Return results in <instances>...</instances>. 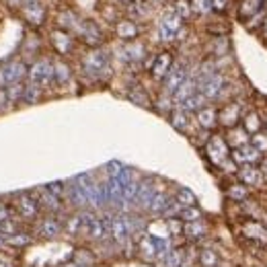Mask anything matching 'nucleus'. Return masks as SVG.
I'll return each mask as SVG.
<instances>
[{
	"instance_id": "6e6552de",
	"label": "nucleus",
	"mask_w": 267,
	"mask_h": 267,
	"mask_svg": "<svg viewBox=\"0 0 267 267\" xmlns=\"http://www.w3.org/2000/svg\"><path fill=\"white\" fill-rule=\"evenodd\" d=\"M72 35H74L80 43H84L88 49H93V47H103V43H105V33H103V29L99 27V23H95V21H91V19H80Z\"/></svg>"
},
{
	"instance_id": "79ce46f5",
	"label": "nucleus",
	"mask_w": 267,
	"mask_h": 267,
	"mask_svg": "<svg viewBox=\"0 0 267 267\" xmlns=\"http://www.w3.org/2000/svg\"><path fill=\"white\" fill-rule=\"evenodd\" d=\"M193 93H197V80H195V78L189 74V76H187V80H185V82H183V84H181V86H179V88L173 93L175 107H177V105H181V103H183L187 97H191Z\"/></svg>"
},
{
	"instance_id": "9b49d317",
	"label": "nucleus",
	"mask_w": 267,
	"mask_h": 267,
	"mask_svg": "<svg viewBox=\"0 0 267 267\" xmlns=\"http://www.w3.org/2000/svg\"><path fill=\"white\" fill-rule=\"evenodd\" d=\"M189 72H191V64L187 60H175L173 66H171V70H169V74L163 78V82H160V91L173 95L187 80Z\"/></svg>"
},
{
	"instance_id": "393cba45",
	"label": "nucleus",
	"mask_w": 267,
	"mask_h": 267,
	"mask_svg": "<svg viewBox=\"0 0 267 267\" xmlns=\"http://www.w3.org/2000/svg\"><path fill=\"white\" fill-rule=\"evenodd\" d=\"M167 120H169V124L173 126V130H177V132H181V134H191V130H193V126H195L193 115L187 113V111H183L181 107H175V109L167 115Z\"/></svg>"
},
{
	"instance_id": "39448f33",
	"label": "nucleus",
	"mask_w": 267,
	"mask_h": 267,
	"mask_svg": "<svg viewBox=\"0 0 267 267\" xmlns=\"http://www.w3.org/2000/svg\"><path fill=\"white\" fill-rule=\"evenodd\" d=\"M249 109L247 107V101L245 99H230L226 103H222L218 107V126L222 130H230V128H236L241 126V120H243V113Z\"/></svg>"
},
{
	"instance_id": "13d9d810",
	"label": "nucleus",
	"mask_w": 267,
	"mask_h": 267,
	"mask_svg": "<svg viewBox=\"0 0 267 267\" xmlns=\"http://www.w3.org/2000/svg\"><path fill=\"white\" fill-rule=\"evenodd\" d=\"M11 101H9V95H7V88H0V115L7 113L11 109Z\"/></svg>"
},
{
	"instance_id": "cd10ccee",
	"label": "nucleus",
	"mask_w": 267,
	"mask_h": 267,
	"mask_svg": "<svg viewBox=\"0 0 267 267\" xmlns=\"http://www.w3.org/2000/svg\"><path fill=\"white\" fill-rule=\"evenodd\" d=\"M62 228L64 236L70 241H82V226H80V216L78 212H66L62 216Z\"/></svg>"
},
{
	"instance_id": "7c9ffc66",
	"label": "nucleus",
	"mask_w": 267,
	"mask_h": 267,
	"mask_svg": "<svg viewBox=\"0 0 267 267\" xmlns=\"http://www.w3.org/2000/svg\"><path fill=\"white\" fill-rule=\"evenodd\" d=\"M224 195H226V199H228L230 203L241 205V203H245L247 199H251V197H253V191H251L247 185H243V183H239V181L234 179V181H230V183L226 185Z\"/></svg>"
},
{
	"instance_id": "603ef678",
	"label": "nucleus",
	"mask_w": 267,
	"mask_h": 267,
	"mask_svg": "<svg viewBox=\"0 0 267 267\" xmlns=\"http://www.w3.org/2000/svg\"><path fill=\"white\" fill-rule=\"evenodd\" d=\"M51 195H56V197H60L62 201H64V191H66V183L64 181H51V183H47V185H43Z\"/></svg>"
},
{
	"instance_id": "5fc2aeb1",
	"label": "nucleus",
	"mask_w": 267,
	"mask_h": 267,
	"mask_svg": "<svg viewBox=\"0 0 267 267\" xmlns=\"http://www.w3.org/2000/svg\"><path fill=\"white\" fill-rule=\"evenodd\" d=\"M124 167H126V165H122L120 160H111V163H107V167H105V173H107V177H111V179H117V177L122 175Z\"/></svg>"
},
{
	"instance_id": "f704fd0d",
	"label": "nucleus",
	"mask_w": 267,
	"mask_h": 267,
	"mask_svg": "<svg viewBox=\"0 0 267 267\" xmlns=\"http://www.w3.org/2000/svg\"><path fill=\"white\" fill-rule=\"evenodd\" d=\"M70 261H74V263L80 265V267H97V265H99V259H97L93 247H88V245L78 247V249L72 253V259H70Z\"/></svg>"
},
{
	"instance_id": "680f3d73",
	"label": "nucleus",
	"mask_w": 267,
	"mask_h": 267,
	"mask_svg": "<svg viewBox=\"0 0 267 267\" xmlns=\"http://www.w3.org/2000/svg\"><path fill=\"white\" fill-rule=\"evenodd\" d=\"M261 117H263V130L267 132V111H265V113H261Z\"/></svg>"
},
{
	"instance_id": "2eb2a0df",
	"label": "nucleus",
	"mask_w": 267,
	"mask_h": 267,
	"mask_svg": "<svg viewBox=\"0 0 267 267\" xmlns=\"http://www.w3.org/2000/svg\"><path fill=\"white\" fill-rule=\"evenodd\" d=\"M27 76V64L19 58H13L0 64V88H7L15 82H21Z\"/></svg>"
},
{
	"instance_id": "a18cd8bd",
	"label": "nucleus",
	"mask_w": 267,
	"mask_h": 267,
	"mask_svg": "<svg viewBox=\"0 0 267 267\" xmlns=\"http://www.w3.org/2000/svg\"><path fill=\"white\" fill-rule=\"evenodd\" d=\"M201 218H205V214H203V210H201L199 205L181 207V212H179V220H181L183 224H187V222H195V220H201Z\"/></svg>"
},
{
	"instance_id": "c756f323",
	"label": "nucleus",
	"mask_w": 267,
	"mask_h": 267,
	"mask_svg": "<svg viewBox=\"0 0 267 267\" xmlns=\"http://www.w3.org/2000/svg\"><path fill=\"white\" fill-rule=\"evenodd\" d=\"M205 53H207V58H214V60L228 58V53H230V41H228V37L226 35L212 37L210 43L205 45Z\"/></svg>"
},
{
	"instance_id": "b1692460",
	"label": "nucleus",
	"mask_w": 267,
	"mask_h": 267,
	"mask_svg": "<svg viewBox=\"0 0 267 267\" xmlns=\"http://www.w3.org/2000/svg\"><path fill=\"white\" fill-rule=\"evenodd\" d=\"M230 158L234 160V163H236L239 167H243V165H255V167H257V165L261 163L263 154L257 152L251 144H245V146H241V148L230 150Z\"/></svg>"
},
{
	"instance_id": "0e129e2a",
	"label": "nucleus",
	"mask_w": 267,
	"mask_h": 267,
	"mask_svg": "<svg viewBox=\"0 0 267 267\" xmlns=\"http://www.w3.org/2000/svg\"><path fill=\"white\" fill-rule=\"evenodd\" d=\"M64 267H80V265H76V263H74V261H68V263H66V265H64Z\"/></svg>"
},
{
	"instance_id": "8fccbe9b",
	"label": "nucleus",
	"mask_w": 267,
	"mask_h": 267,
	"mask_svg": "<svg viewBox=\"0 0 267 267\" xmlns=\"http://www.w3.org/2000/svg\"><path fill=\"white\" fill-rule=\"evenodd\" d=\"M23 91H25V80H21V82H15V84L7 86V95H9V101H11V105H17V103H21Z\"/></svg>"
},
{
	"instance_id": "f257e3e1",
	"label": "nucleus",
	"mask_w": 267,
	"mask_h": 267,
	"mask_svg": "<svg viewBox=\"0 0 267 267\" xmlns=\"http://www.w3.org/2000/svg\"><path fill=\"white\" fill-rule=\"evenodd\" d=\"M80 74L88 82H107L113 76V56L105 47H93L80 58Z\"/></svg>"
},
{
	"instance_id": "4c0bfd02",
	"label": "nucleus",
	"mask_w": 267,
	"mask_h": 267,
	"mask_svg": "<svg viewBox=\"0 0 267 267\" xmlns=\"http://www.w3.org/2000/svg\"><path fill=\"white\" fill-rule=\"evenodd\" d=\"M265 3H267V0H241V3H239V11H236L239 19L245 23V21L251 19L255 13L263 11V9H265Z\"/></svg>"
},
{
	"instance_id": "052dcab7",
	"label": "nucleus",
	"mask_w": 267,
	"mask_h": 267,
	"mask_svg": "<svg viewBox=\"0 0 267 267\" xmlns=\"http://www.w3.org/2000/svg\"><path fill=\"white\" fill-rule=\"evenodd\" d=\"M257 167L261 169V173H263V177H265V183H267V156L261 158V163H259Z\"/></svg>"
},
{
	"instance_id": "7ed1b4c3",
	"label": "nucleus",
	"mask_w": 267,
	"mask_h": 267,
	"mask_svg": "<svg viewBox=\"0 0 267 267\" xmlns=\"http://www.w3.org/2000/svg\"><path fill=\"white\" fill-rule=\"evenodd\" d=\"M29 228L37 241H58L64 236L62 216H56V214H41Z\"/></svg>"
},
{
	"instance_id": "0eeeda50",
	"label": "nucleus",
	"mask_w": 267,
	"mask_h": 267,
	"mask_svg": "<svg viewBox=\"0 0 267 267\" xmlns=\"http://www.w3.org/2000/svg\"><path fill=\"white\" fill-rule=\"evenodd\" d=\"M183 27H185V23L181 21V17H177L175 11L169 9L156 23V39L160 43H173V41H177V33Z\"/></svg>"
},
{
	"instance_id": "f03ea898",
	"label": "nucleus",
	"mask_w": 267,
	"mask_h": 267,
	"mask_svg": "<svg viewBox=\"0 0 267 267\" xmlns=\"http://www.w3.org/2000/svg\"><path fill=\"white\" fill-rule=\"evenodd\" d=\"M11 207L15 212V216L21 220V224H25V226H31L41 216L39 203H37V199L33 197L31 191H19V193H15L13 201H11Z\"/></svg>"
},
{
	"instance_id": "a211bd4d",
	"label": "nucleus",
	"mask_w": 267,
	"mask_h": 267,
	"mask_svg": "<svg viewBox=\"0 0 267 267\" xmlns=\"http://www.w3.org/2000/svg\"><path fill=\"white\" fill-rule=\"evenodd\" d=\"M234 179H236L239 183L247 185L251 191H253V189H263V187L267 185V183H265V177H263V173H261V169L255 167V165H243V167H239Z\"/></svg>"
},
{
	"instance_id": "c9c22d12",
	"label": "nucleus",
	"mask_w": 267,
	"mask_h": 267,
	"mask_svg": "<svg viewBox=\"0 0 267 267\" xmlns=\"http://www.w3.org/2000/svg\"><path fill=\"white\" fill-rule=\"evenodd\" d=\"M152 109L160 115H169L173 109H175V101H173V95L165 93V91H158L156 97H152Z\"/></svg>"
},
{
	"instance_id": "58836bf2",
	"label": "nucleus",
	"mask_w": 267,
	"mask_h": 267,
	"mask_svg": "<svg viewBox=\"0 0 267 267\" xmlns=\"http://www.w3.org/2000/svg\"><path fill=\"white\" fill-rule=\"evenodd\" d=\"M128 19L132 21H144L150 17V5H148V0H130V5H128Z\"/></svg>"
},
{
	"instance_id": "69168bd1",
	"label": "nucleus",
	"mask_w": 267,
	"mask_h": 267,
	"mask_svg": "<svg viewBox=\"0 0 267 267\" xmlns=\"http://www.w3.org/2000/svg\"><path fill=\"white\" fill-rule=\"evenodd\" d=\"M255 267H267V263H257Z\"/></svg>"
},
{
	"instance_id": "dca6fc26",
	"label": "nucleus",
	"mask_w": 267,
	"mask_h": 267,
	"mask_svg": "<svg viewBox=\"0 0 267 267\" xmlns=\"http://www.w3.org/2000/svg\"><path fill=\"white\" fill-rule=\"evenodd\" d=\"M146 56H148V47L140 39L124 43L120 47V51H117V58L124 64H128V66H142V62L146 60Z\"/></svg>"
},
{
	"instance_id": "e2e57ef3",
	"label": "nucleus",
	"mask_w": 267,
	"mask_h": 267,
	"mask_svg": "<svg viewBox=\"0 0 267 267\" xmlns=\"http://www.w3.org/2000/svg\"><path fill=\"white\" fill-rule=\"evenodd\" d=\"M9 3H11L13 7H19V5H23V0H9Z\"/></svg>"
},
{
	"instance_id": "f3484780",
	"label": "nucleus",
	"mask_w": 267,
	"mask_h": 267,
	"mask_svg": "<svg viewBox=\"0 0 267 267\" xmlns=\"http://www.w3.org/2000/svg\"><path fill=\"white\" fill-rule=\"evenodd\" d=\"M49 43H51L53 51H56L58 56L64 58V60L68 56H72L74 49H76V37L72 33L64 31V29H53L49 33Z\"/></svg>"
},
{
	"instance_id": "4be33fe9",
	"label": "nucleus",
	"mask_w": 267,
	"mask_h": 267,
	"mask_svg": "<svg viewBox=\"0 0 267 267\" xmlns=\"http://www.w3.org/2000/svg\"><path fill=\"white\" fill-rule=\"evenodd\" d=\"M136 257L148 265L156 263V241H154V236H150L146 232L136 241Z\"/></svg>"
},
{
	"instance_id": "f8f14e48",
	"label": "nucleus",
	"mask_w": 267,
	"mask_h": 267,
	"mask_svg": "<svg viewBox=\"0 0 267 267\" xmlns=\"http://www.w3.org/2000/svg\"><path fill=\"white\" fill-rule=\"evenodd\" d=\"M158 179L156 177H142L140 179V185H138V193H136V199H134V205H132V212H138V214H144L148 212V205L154 197V193L158 191Z\"/></svg>"
},
{
	"instance_id": "c03bdc74",
	"label": "nucleus",
	"mask_w": 267,
	"mask_h": 267,
	"mask_svg": "<svg viewBox=\"0 0 267 267\" xmlns=\"http://www.w3.org/2000/svg\"><path fill=\"white\" fill-rule=\"evenodd\" d=\"M41 99H43V88L33 84V82H25V91H23L21 103L23 105H37V103H41Z\"/></svg>"
},
{
	"instance_id": "3c124183",
	"label": "nucleus",
	"mask_w": 267,
	"mask_h": 267,
	"mask_svg": "<svg viewBox=\"0 0 267 267\" xmlns=\"http://www.w3.org/2000/svg\"><path fill=\"white\" fill-rule=\"evenodd\" d=\"M0 267H19V255L11 249H3L0 251Z\"/></svg>"
},
{
	"instance_id": "864d4df0",
	"label": "nucleus",
	"mask_w": 267,
	"mask_h": 267,
	"mask_svg": "<svg viewBox=\"0 0 267 267\" xmlns=\"http://www.w3.org/2000/svg\"><path fill=\"white\" fill-rule=\"evenodd\" d=\"M189 5H191V11L197 13V15H207V13H212L210 0H189Z\"/></svg>"
},
{
	"instance_id": "2f4dec72",
	"label": "nucleus",
	"mask_w": 267,
	"mask_h": 267,
	"mask_svg": "<svg viewBox=\"0 0 267 267\" xmlns=\"http://www.w3.org/2000/svg\"><path fill=\"white\" fill-rule=\"evenodd\" d=\"M72 66L64 58L53 60V86H66L72 80Z\"/></svg>"
},
{
	"instance_id": "de8ad7c7",
	"label": "nucleus",
	"mask_w": 267,
	"mask_h": 267,
	"mask_svg": "<svg viewBox=\"0 0 267 267\" xmlns=\"http://www.w3.org/2000/svg\"><path fill=\"white\" fill-rule=\"evenodd\" d=\"M173 11L177 17H181V21L185 23L187 19H191L193 11H191V5H189V0H177V3L173 5Z\"/></svg>"
},
{
	"instance_id": "e433bc0d",
	"label": "nucleus",
	"mask_w": 267,
	"mask_h": 267,
	"mask_svg": "<svg viewBox=\"0 0 267 267\" xmlns=\"http://www.w3.org/2000/svg\"><path fill=\"white\" fill-rule=\"evenodd\" d=\"M185 257H187V245H185V243H177V245L169 251V255L158 263V267H179V265L185 261Z\"/></svg>"
},
{
	"instance_id": "ea45409f",
	"label": "nucleus",
	"mask_w": 267,
	"mask_h": 267,
	"mask_svg": "<svg viewBox=\"0 0 267 267\" xmlns=\"http://www.w3.org/2000/svg\"><path fill=\"white\" fill-rule=\"evenodd\" d=\"M249 134L241 128V126H236V128H230V130H226V134H224V140H226V144L230 146V150H234V148H241V146H245V144H249Z\"/></svg>"
},
{
	"instance_id": "37998d69",
	"label": "nucleus",
	"mask_w": 267,
	"mask_h": 267,
	"mask_svg": "<svg viewBox=\"0 0 267 267\" xmlns=\"http://www.w3.org/2000/svg\"><path fill=\"white\" fill-rule=\"evenodd\" d=\"M171 195H173V199L181 205V207H189V205H197V195L189 189V187H183V185H179V187H175L173 191H171Z\"/></svg>"
},
{
	"instance_id": "bf43d9fd",
	"label": "nucleus",
	"mask_w": 267,
	"mask_h": 267,
	"mask_svg": "<svg viewBox=\"0 0 267 267\" xmlns=\"http://www.w3.org/2000/svg\"><path fill=\"white\" fill-rule=\"evenodd\" d=\"M259 37L267 43V17L263 19V25H261V29H259Z\"/></svg>"
},
{
	"instance_id": "a878e982",
	"label": "nucleus",
	"mask_w": 267,
	"mask_h": 267,
	"mask_svg": "<svg viewBox=\"0 0 267 267\" xmlns=\"http://www.w3.org/2000/svg\"><path fill=\"white\" fill-rule=\"evenodd\" d=\"M113 31H115V37L122 41V43H128V41H136L138 39V35H140V25L136 23V21H132V19H120L117 23H115V27H113Z\"/></svg>"
},
{
	"instance_id": "aec40b11",
	"label": "nucleus",
	"mask_w": 267,
	"mask_h": 267,
	"mask_svg": "<svg viewBox=\"0 0 267 267\" xmlns=\"http://www.w3.org/2000/svg\"><path fill=\"white\" fill-rule=\"evenodd\" d=\"M105 239H109V230H107L105 218L99 214V216L91 222V226L86 228V232H84V236H82V243L88 245V247H95V245H99V243L105 241Z\"/></svg>"
},
{
	"instance_id": "5701e85b",
	"label": "nucleus",
	"mask_w": 267,
	"mask_h": 267,
	"mask_svg": "<svg viewBox=\"0 0 267 267\" xmlns=\"http://www.w3.org/2000/svg\"><path fill=\"white\" fill-rule=\"evenodd\" d=\"M193 122L199 130H205V132H214L218 128V107L216 105H205L203 109H199L195 115H193Z\"/></svg>"
},
{
	"instance_id": "1a4fd4ad",
	"label": "nucleus",
	"mask_w": 267,
	"mask_h": 267,
	"mask_svg": "<svg viewBox=\"0 0 267 267\" xmlns=\"http://www.w3.org/2000/svg\"><path fill=\"white\" fill-rule=\"evenodd\" d=\"M239 236L245 239V243L263 245L267 247V224L257 218H241L239 220Z\"/></svg>"
},
{
	"instance_id": "ddd939ff",
	"label": "nucleus",
	"mask_w": 267,
	"mask_h": 267,
	"mask_svg": "<svg viewBox=\"0 0 267 267\" xmlns=\"http://www.w3.org/2000/svg\"><path fill=\"white\" fill-rule=\"evenodd\" d=\"M173 62H175L173 51L163 49V51L154 53V56L150 58V62L146 64V70H148V74H150V78H152L154 82H163V78L169 74Z\"/></svg>"
},
{
	"instance_id": "a19ab883",
	"label": "nucleus",
	"mask_w": 267,
	"mask_h": 267,
	"mask_svg": "<svg viewBox=\"0 0 267 267\" xmlns=\"http://www.w3.org/2000/svg\"><path fill=\"white\" fill-rule=\"evenodd\" d=\"M205 105H210V103H207V99H205V97H203V95L197 91V93H193L191 97H187V99H185L181 105H177V107H181L183 111H187V113L195 115L199 109H203Z\"/></svg>"
},
{
	"instance_id": "6ab92c4d",
	"label": "nucleus",
	"mask_w": 267,
	"mask_h": 267,
	"mask_svg": "<svg viewBox=\"0 0 267 267\" xmlns=\"http://www.w3.org/2000/svg\"><path fill=\"white\" fill-rule=\"evenodd\" d=\"M195 261H197V267H222V263H224L220 251L214 247L212 241H207V243L197 247Z\"/></svg>"
},
{
	"instance_id": "bb28decb",
	"label": "nucleus",
	"mask_w": 267,
	"mask_h": 267,
	"mask_svg": "<svg viewBox=\"0 0 267 267\" xmlns=\"http://www.w3.org/2000/svg\"><path fill=\"white\" fill-rule=\"evenodd\" d=\"M23 19L33 25V27H39L45 23V5L41 0H33V3H25L23 5Z\"/></svg>"
},
{
	"instance_id": "412c9836",
	"label": "nucleus",
	"mask_w": 267,
	"mask_h": 267,
	"mask_svg": "<svg viewBox=\"0 0 267 267\" xmlns=\"http://www.w3.org/2000/svg\"><path fill=\"white\" fill-rule=\"evenodd\" d=\"M35 241H37V239L33 236L31 228H29V226H21L17 232H13L11 236L5 239V245H7V249H11V251H15V253H21V251H25L27 247H31Z\"/></svg>"
},
{
	"instance_id": "6e6d98bb",
	"label": "nucleus",
	"mask_w": 267,
	"mask_h": 267,
	"mask_svg": "<svg viewBox=\"0 0 267 267\" xmlns=\"http://www.w3.org/2000/svg\"><path fill=\"white\" fill-rule=\"evenodd\" d=\"M13 216H15V212L11 207V201L9 203L7 201H0V222H5L9 218H13Z\"/></svg>"
},
{
	"instance_id": "49530a36",
	"label": "nucleus",
	"mask_w": 267,
	"mask_h": 267,
	"mask_svg": "<svg viewBox=\"0 0 267 267\" xmlns=\"http://www.w3.org/2000/svg\"><path fill=\"white\" fill-rule=\"evenodd\" d=\"M249 144H251L257 152H261L263 156H267V132H265V130L253 134V136L249 138Z\"/></svg>"
},
{
	"instance_id": "c85d7f7f",
	"label": "nucleus",
	"mask_w": 267,
	"mask_h": 267,
	"mask_svg": "<svg viewBox=\"0 0 267 267\" xmlns=\"http://www.w3.org/2000/svg\"><path fill=\"white\" fill-rule=\"evenodd\" d=\"M169 201H171V191H167L165 187H160V189L154 193V197H152V201H150V205H148L146 216H148L150 220L160 218V216H163V212H165V207H167Z\"/></svg>"
},
{
	"instance_id": "423d86ee",
	"label": "nucleus",
	"mask_w": 267,
	"mask_h": 267,
	"mask_svg": "<svg viewBox=\"0 0 267 267\" xmlns=\"http://www.w3.org/2000/svg\"><path fill=\"white\" fill-rule=\"evenodd\" d=\"M203 154L214 169H218L226 158H230V146L226 144L224 134H212L203 144Z\"/></svg>"
},
{
	"instance_id": "338daca9",
	"label": "nucleus",
	"mask_w": 267,
	"mask_h": 267,
	"mask_svg": "<svg viewBox=\"0 0 267 267\" xmlns=\"http://www.w3.org/2000/svg\"><path fill=\"white\" fill-rule=\"evenodd\" d=\"M120 3H130V0H120Z\"/></svg>"
},
{
	"instance_id": "72a5a7b5",
	"label": "nucleus",
	"mask_w": 267,
	"mask_h": 267,
	"mask_svg": "<svg viewBox=\"0 0 267 267\" xmlns=\"http://www.w3.org/2000/svg\"><path fill=\"white\" fill-rule=\"evenodd\" d=\"M128 101L138 105V107H144V109H152V97L148 95V91L142 86V84H134L130 86V91L126 93Z\"/></svg>"
},
{
	"instance_id": "4468645a",
	"label": "nucleus",
	"mask_w": 267,
	"mask_h": 267,
	"mask_svg": "<svg viewBox=\"0 0 267 267\" xmlns=\"http://www.w3.org/2000/svg\"><path fill=\"white\" fill-rule=\"evenodd\" d=\"M31 193H33V197L37 199L41 214H56V216H64V214L68 212L66 203H64L60 197L51 195L45 187H37V189H33Z\"/></svg>"
},
{
	"instance_id": "4d7b16f0",
	"label": "nucleus",
	"mask_w": 267,
	"mask_h": 267,
	"mask_svg": "<svg viewBox=\"0 0 267 267\" xmlns=\"http://www.w3.org/2000/svg\"><path fill=\"white\" fill-rule=\"evenodd\" d=\"M214 13H226L230 9V0H210Z\"/></svg>"
},
{
	"instance_id": "473e14b6",
	"label": "nucleus",
	"mask_w": 267,
	"mask_h": 267,
	"mask_svg": "<svg viewBox=\"0 0 267 267\" xmlns=\"http://www.w3.org/2000/svg\"><path fill=\"white\" fill-rule=\"evenodd\" d=\"M241 128H243L249 136H253V134L261 132V130H263V117H261V113H259L257 109H247V111L243 113Z\"/></svg>"
},
{
	"instance_id": "09e8293b",
	"label": "nucleus",
	"mask_w": 267,
	"mask_h": 267,
	"mask_svg": "<svg viewBox=\"0 0 267 267\" xmlns=\"http://www.w3.org/2000/svg\"><path fill=\"white\" fill-rule=\"evenodd\" d=\"M267 17V11L263 9V11H259V13H255L251 19H247L245 21V27L251 31V33H259V29H261V25H263V19Z\"/></svg>"
},
{
	"instance_id": "9d476101",
	"label": "nucleus",
	"mask_w": 267,
	"mask_h": 267,
	"mask_svg": "<svg viewBox=\"0 0 267 267\" xmlns=\"http://www.w3.org/2000/svg\"><path fill=\"white\" fill-rule=\"evenodd\" d=\"M212 239V222L207 218H201V220H195V222H187L183 224V234H181V241L185 245H193V247H199L203 243H207Z\"/></svg>"
},
{
	"instance_id": "20e7f679",
	"label": "nucleus",
	"mask_w": 267,
	"mask_h": 267,
	"mask_svg": "<svg viewBox=\"0 0 267 267\" xmlns=\"http://www.w3.org/2000/svg\"><path fill=\"white\" fill-rule=\"evenodd\" d=\"M27 82H33L37 86L51 88L53 86V60L51 58H37L27 66Z\"/></svg>"
}]
</instances>
